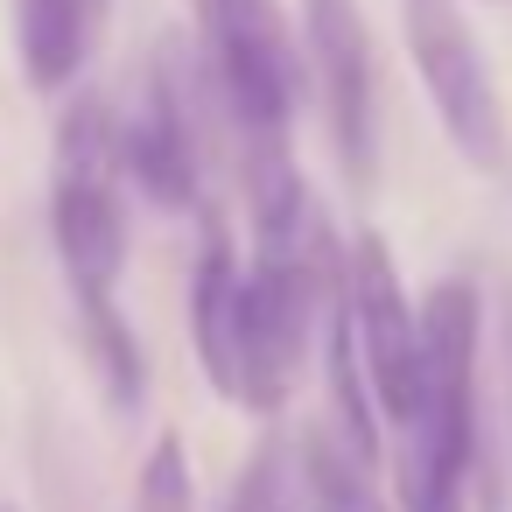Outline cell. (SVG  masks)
<instances>
[{"instance_id":"5bb4252c","label":"cell","mask_w":512,"mask_h":512,"mask_svg":"<svg viewBox=\"0 0 512 512\" xmlns=\"http://www.w3.org/2000/svg\"><path fill=\"white\" fill-rule=\"evenodd\" d=\"M0 512H15V505H0Z\"/></svg>"},{"instance_id":"3957f363","label":"cell","mask_w":512,"mask_h":512,"mask_svg":"<svg viewBox=\"0 0 512 512\" xmlns=\"http://www.w3.org/2000/svg\"><path fill=\"white\" fill-rule=\"evenodd\" d=\"M477 351L484 295L470 274H449L421 295V400L393 449L400 512H463L477 470Z\"/></svg>"},{"instance_id":"ba28073f","label":"cell","mask_w":512,"mask_h":512,"mask_svg":"<svg viewBox=\"0 0 512 512\" xmlns=\"http://www.w3.org/2000/svg\"><path fill=\"white\" fill-rule=\"evenodd\" d=\"M239 337H246V260L232 225L211 211L190 260V351L232 407H239Z\"/></svg>"},{"instance_id":"5b68a950","label":"cell","mask_w":512,"mask_h":512,"mask_svg":"<svg viewBox=\"0 0 512 512\" xmlns=\"http://www.w3.org/2000/svg\"><path fill=\"white\" fill-rule=\"evenodd\" d=\"M302 71L316 85L337 169L351 183V197H372L379 183V50L365 29L358 0H302Z\"/></svg>"},{"instance_id":"8fae6325","label":"cell","mask_w":512,"mask_h":512,"mask_svg":"<svg viewBox=\"0 0 512 512\" xmlns=\"http://www.w3.org/2000/svg\"><path fill=\"white\" fill-rule=\"evenodd\" d=\"M127 512H197V477L183 435H155V449L134 470V505Z\"/></svg>"},{"instance_id":"7a4b0ae2","label":"cell","mask_w":512,"mask_h":512,"mask_svg":"<svg viewBox=\"0 0 512 512\" xmlns=\"http://www.w3.org/2000/svg\"><path fill=\"white\" fill-rule=\"evenodd\" d=\"M190 29L204 78L232 120L246 204L274 211L302 197L295 169V92H302V36L288 29L281 0H190Z\"/></svg>"},{"instance_id":"8992f818","label":"cell","mask_w":512,"mask_h":512,"mask_svg":"<svg viewBox=\"0 0 512 512\" xmlns=\"http://www.w3.org/2000/svg\"><path fill=\"white\" fill-rule=\"evenodd\" d=\"M197 99H211L204 57H190L176 36L155 43L141 64L134 106H127V183L155 197L162 211L204 204V141H197Z\"/></svg>"},{"instance_id":"30bf717a","label":"cell","mask_w":512,"mask_h":512,"mask_svg":"<svg viewBox=\"0 0 512 512\" xmlns=\"http://www.w3.org/2000/svg\"><path fill=\"white\" fill-rule=\"evenodd\" d=\"M295 484H302L309 512H393V505L379 498V484H372V463L337 435V421H330V428L316 421V428L295 442Z\"/></svg>"},{"instance_id":"6da1fadb","label":"cell","mask_w":512,"mask_h":512,"mask_svg":"<svg viewBox=\"0 0 512 512\" xmlns=\"http://www.w3.org/2000/svg\"><path fill=\"white\" fill-rule=\"evenodd\" d=\"M120 183H127V113L106 92H78L57 120V155H50V246L92 351V372L113 393V407L134 414L148 386V351L120 309V274H127Z\"/></svg>"},{"instance_id":"277c9868","label":"cell","mask_w":512,"mask_h":512,"mask_svg":"<svg viewBox=\"0 0 512 512\" xmlns=\"http://www.w3.org/2000/svg\"><path fill=\"white\" fill-rule=\"evenodd\" d=\"M400 29H407V57L435 99L442 134L456 141V155L484 176H498L512 162V127H505V99L491 78V57L470 29V15L456 0H400Z\"/></svg>"},{"instance_id":"9c48e42d","label":"cell","mask_w":512,"mask_h":512,"mask_svg":"<svg viewBox=\"0 0 512 512\" xmlns=\"http://www.w3.org/2000/svg\"><path fill=\"white\" fill-rule=\"evenodd\" d=\"M113 0H15V50H22V85L29 92H64L99 36H106Z\"/></svg>"},{"instance_id":"52a82bcc","label":"cell","mask_w":512,"mask_h":512,"mask_svg":"<svg viewBox=\"0 0 512 512\" xmlns=\"http://www.w3.org/2000/svg\"><path fill=\"white\" fill-rule=\"evenodd\" d=\"M344 309H351V337H358V365L372 379L379 421L407 428L414 400H421V302L407 295V281L393 267V246L379 232L351 239Z\"/></svg>"},{"instance_id":"4fadbf2b","label":"cell","mask_w":512,"mask_h":512,"mask_svg":"<svg viewBox=\"0 0 512 512\" xmlns=\"http://www.w3.org/2000/svg\"><path fill=\"white\" fill-rule=\"evenodd\" d=\"M505 379H512V302H505ZM512 393V386H505Z\"/></svg>"},{"instance_id":"7c38bea8","label":"cell","mask_w":512,"mask_h":512,"mask_svg":"<svg viewBox=\"0 0 512 512\" xmlns=\"http://www.w3.org/2000/svg\"><path fill=\"white\" fill-rule=\"evenodd\" d=\"M281 477H288V456L260 442V449L246 456V470H239V484H232L225 512H288V498H281Z\"/></svg>"}]
</instances>
